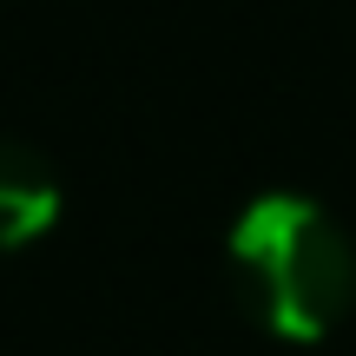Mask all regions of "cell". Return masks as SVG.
<instances>
[{
    "instance_id": "1",
    "label": "cell",
    "mask_w": 356,
    "mask_h": 356,
    "mask_svg": "<svg viewBox=\"0 0 356 356\" xmlns=\"http://www.w3.org/2000/svg\"><path fill=\"white\" fill-rule=\"evenodd\" d=\"M225 270L244 317L277 343H323L356 304V251L323 204L297 191L244 204L225 238Z\"/></svg>"
},
{
    "instance_id": "2",
    "label": "cell",
    "mask_w": 356,
    "mask_h": 356,
    "mask_svg": "<svg viewBox=\"0 0 356 356\" xmlns=\"http://www.w3.org/2000/svg\"><path fill=\"white\" fill-rule=\"evenodd\" d=\"M53 218H60V185H53L47 159L33 145L0 139V251H20V244L47 238Z\"/></svg>"
}]
</instances>
